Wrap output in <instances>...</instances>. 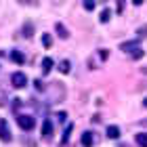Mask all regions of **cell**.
<instances>
[{"mask_svg":"<svg viewBox=\"0 0 147 147\" xmlns=\"http://www.w3.org/2000/svg\"><path fill=\"white\" fill-rule=\"evenodd\" d=\"M17 124H19L21 130H32L36 126V120L32 116H17Z\"/></svg>","mask_w":147,"mask_h":147,"instance_id":"cell-1","label":"cell"},{"mask_svg":"<svg viewBox=\"0 0 147 147\" xmlns=\"http://www.w3.org/2000/svg\"><path fill=\"white\" fill-rule=\"evenodd\" d=\"M11 84L15 86V88H23L25 84H28V78H25V74H21V71H15L11 76Z\"/></svg>","mask_w":147,"mask_h":147,"instance_id":"cell-2","label":"cell"},{"mask_svg":"<svg viewBox=\"0 0 147 147\" xmlns=\"http://www.w3.org/2000/svg\"><path fill=\"white\" fill-rule=\"evenodd\" d=\"M0 139H2L4 143L11 141V130H9V124H6V120H0Z\"/></svg>","mask_w":147,"mask_h":147,"instance_id":"cell-3","label":"cell"},{"mask_svg":"<svg viewBox=\"0 0 147 147\" xmlns=\"http://www.w3.org/2000/svg\"><path fill=\"white\" fill-rule=\"evenodd\" d=\"M53 130H55V128H53V122H51V120H44V124H42V137L44 139H51L53 137Z\"/></svg>","mask_w":147,"mask_h":147,"instance_id":"cell-4","label":"cell"},{"mask_svg":"<svg viewBox=\"0 0 147 147\" xmlns=\"http://www.w3.org/2000/svg\"><path fill=\"white\" fill-rule=\"evenodd\" d=\"M120 49H122L124 53H132V51H137V49H139V40H130V42H124V44H120Z\"/></svg>","mask_w":147,"mask_h":147,"instance_id":"cell-5","label":"cell"},{"mask_svg":"<svg viewBox=\"0 0 147 147\" xmlns=\"http://www.w3.org/2000/svg\"><path fill=\"white\" fill-rule=\"evenodd\" d=\"M11 59H13V63H17V65H23L25 63V55L21 51H13L11 53Z\"/></svg>","mask_w":147,"mask_h":147,"instance_id":"cell-6","label":"cell"},{"mask_svg":"<svg viewBox=\"0 0 147 147\" xmlns=\"http://www.w3.org/2000/svg\"><path fill=\"white\" fill-rule=\"evenodd\" d=\"M51 69H53V59L51 57H44L42 59V74L46 76V74H51Z\"/></svg>","mask_w":147,"mask_h":147,"instance_id":"cell-7","label":"cell"},{"mask_svg":"<svg viewBox=\"0 0 147 147\" xmlns=\"http://www.w3.org/2000/svg\"><path fill=\"white\" fill-rule=\"evenodd\" d=\"M55 30H57L59 38H63V40H65V38H69V32L65 30V25H63V23H57V25H55Z\"/></svg>","mask_w":147,"mask_h":147,"instance_id":"cell-8","label":"cell"},{"mask_svg":"<svg viewBox=\"0 0 147 147\" xmlns=\"http://www.w3.org/2000/svg\"><path fill=\"white\" fill-rule=\"evenodd\" d=\"M82 145L84 147H92V132L90 130H86L84 135H82Z\"/></svg>","mask_w":147,"mask_h":147,"instance_id":"cell-9","label":"cell"},{"mask_svg":"<svg viewBox=\"0 0 147 147\" xmlns=\"http://www.w3.org/2000/svg\"><path fill=\"white\" fill-rule=\"evenodd\" d=\"M71 130H74V124H67V126H65V130H63V139H61V143H63V145H67Z\"/></svg>","mask_w":147,"mask_h":147,"instance_id":"cell-10","label":"cell"},{"mask_svg":"<svg viewBox=\"0 0 147 147\" xmlns=\"http://www.w3.org/2000/svg\"><path fill=\"white\" fill-rule=\"evenodd\" d=\"M135 141H137V145L147 147V132H139V135L135 137Z\"/></svg>","mask_w":147,"mask_h":147,"instance_id":"cell-11","label":"cell"},{"mask_svg":"<svg viewBox=\"0 0 147 147\" xmlns=\"http://www.w3.org/2000/svg\"><path fill=\"white\" fill-rule=\"evenodd\" d=\"M120 137V128L118 126H109L107 128V139H118Z\"/></svg>","mask_w":147,"mask_h":147,"instance_id":"cell-12","label":"cell"},{"mask_svg":"<svg viewBox=\"0 0 147 147\" xmlns=\"http://www.w3.org/2000/svg\"><path fill=\"white\" fill-rule=\"evenodd\" d=\"M69 69H71L69 61H61V63H59V71H61V74H69Z\"/></svg>","mask_w":147,"mask_h":147,"instance_id":"cell-13","label":"cell"},{"mask_svg":"<svg viewBox=\"0 0 147 147\" xmlns=\"http://www.w3.org/2000/svg\"><path fill=\"white\" fill-rule=\"evenodd\" d=\"M42 46H44V49H51V46H53V38H51V34H42Z\"/></svg>","mask_w":147,"mask_h":147,"instance_id":"cell-14","label":"cell"},{"mask_svg":"<svg viewBox=\"0 0 147 147\" xmlns=\"http://www.w3.org/2000/svg\"><path fill=\"white\" fill-rule=\"evenodd\" d=\"M109 17H111L109 9H105V11H101V15H99V21H101V23H107V21H109Z\"/></svg>","mask_w":147,"mask_h":147,"instance_id":"cell-15","label":"cell"},{"mask_svg":"<svg viewBox=\"0 0 147 147\" xmlns=\"http://www.w3.org/2000/svg\"><path fill=\"white\" fill-rule=\"evenodd\" d=\"M32 34H34V28H32V23H25V25H23V36L30 38Z\"/></svg>","mask_w":147,"mask_h":147,"instance_id":"cell-16","label":"cell"},{"mask_svg":"<svg viewBox=\"0 0 147 147\" xmlns=\"http://www.w3.org/2000/svg\"><path fill=\"white\" fill-rule=\"evenodd\" d=\"M143 55H145V53H143L141 49H137V51H132V53H130V57H132V59H141Z\"/></svg>","mask_w":147,"mask_h":147,"instance_id":"cell-17","label":"cell"},{"mask_svg":"<svg viewBox=\"0 0 147 147\" xmlns=\"http://www.w3.org/2000/svg\"><path fill=\"white\" fill-rule=\"evenodd\" d=\"M84 9L86 11H92V9H95V0H84Z\"/></svg>","mask_w":147,"mask_h":147,"instance_id":"cell-18","label":"cell"},{"mask_svg":"<svg viewBox=\"0 0 147 147\" xmlns=\"http://www.w3.org/2000/svg\"><path fill=\"white\" fill-rule=\"evenodd\" d=\"M124 2L126 0H118V13H124Z\"/></svg>","mask_w":147,"mask_h":147,"instance_id":"cell-19","label":"cell"},{"mask_svg":"<svg viewBox=\"0 0 147 147\" xmlns=\"http://www.w3.org/2000/svg\"><path fill=\"white\" fill-rule=\"evenodd\" d=\"M139 36H147V25H145V28H141V30H139Z\"/></svg>","mask_w":147,"mask_h":147,"instance_id":"cell-20","label":"cell"},{"mask_svg":"<svg viewBox=\"0 0 147 147\" xmlns=\"http://www.w3.org/2000/svg\"><path fill=\"white\" fill-rule=\"evenodd\" d=\"M132 4H135V6H139V4H143V0H132Z\"/></svg>","mask_w":147,"mask_h":147,"instance_id":"cell-21","label":"cell"},{"mask_svg":"<svg viewBox=\"0 0 147 147\" xmlns=\"http://www.w3.org/2000/svg\"><path fill=\"white\" fill-rule=\"evenodd\" d=\"M143 105H145V107H147V99H145V101H143Z\"/></svg>","mask_w":147,"mask_h":147,"instance_id":"cell-22","label":"cell"}]
</instances>
